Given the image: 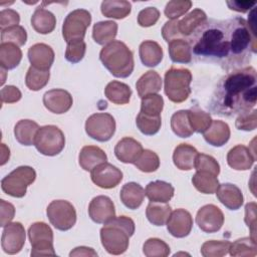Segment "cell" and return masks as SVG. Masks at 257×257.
I'll return each instance as SVG.
<instances>
[{"mask_svg":"<svg viewBox=\"0 0 257 257\" xmlns=\"http://www.w3.org/2000/svg\"><path fill=\"white\" fill-rule=\"evenodd\" d=\"M256 209L257 205L255 202L247 203L245 206V223L250 230V238L256 241Z\"/></svg>","mask_w":257,"mask_h":257,"instance_id":"cell-54","label":"cell"},{"mask_svg":"<svg viewBox=\"0 0 257 257\" xmlns=\"http://www.w3.org/2000/svg\"><path fill=\"white\" fill-rule=\"evenodd\" d=\"M164 107V98L158 93L149 94L142 98L141 102V112L148 115H161Z\"/></svg>","mask_w":257,"mask_h":257,"instance_id":"cell-44","label":"cell"},{"mask_svg":"<svg viewBox=\"0 0 257 257\" xmlns=\"http://www.w3.org/2000/svg\"><path fill=\"white\" fill-rule=\"evenodd\" d=\"M256 160V156L251 152L250 148L244 145L233 147L227 154V163L229 167L236 171L249 170Z\"/></svg>","mask_w":257,"mask_h":257,"instance_id":"cell-19","label":"cell"},{"mask_svg":"<svg viewBox=\"0 0 257 257\" xmlns=\"http://www.w3.org/2000/svg\"><path fill=\"white\" fill-rule=\"evenodd\" d=\"M31 25L36 32L40 34H48L54 30L56 18L52 12L40 6L35 9L31 16Z\"/></svg>","mask_w":257,"mask_h":257,"instance_id":"cell-27","label":"cell"},{"mask_svg":"<svg viewBox=\"0 0 257 257\" xmlns=\"http://www.w3.org/2000/svg\"><path fill=\"white\" fill-rule=\"evenodd\" d=\"M235 125L240 131L250 132L257 126V110L255 108L241 112L238 114Z\"/></svg>","mask_w":257,"mask_h":257,"instance_id":"cell-51","label":"cell"},{"mask_svg":"<svg viewBox=\"0 0 257 257\" xmlns=\"http://www.w3.org/2000/svg\"><path fill=\"white\" fill-rule=\"evenodd\" d=\"M104 94L108 100L115 104H126L132 96L131 87L120 81L112 80L104 88Z\"/></svg>","mask_w":257,"mask_h":257,"instance_id":"cell-32","label":"cell"},{"mask_svg":"<svg viewBox=\"0 0 257 257\" xmlns=\"http://www.w3.org/2000/svg\"><path fill=\"white\" fill-rule=\"evenodd\" d=\"M20 22L19 13L13 9H3L0 12V29L4 30L17 26Z\"/></svg>","mask_w":257,"mask_h":257,"instance_id":"cell-55","label":"cell"},{"mask_svg":"<svg viewBox=\"0 0 257 257\" xmlns=\"http://www.w3.org/2000/svg\"><path fill=\"white\" fill-rule=\"evenodd\" d=\"M192 5L190 0H173L167 3L164 13L171 20H175L186 14Z\"/></svg>","mask_w":257,"mask_h":257,"instance_id":"cell-49","label":"cell"},{"mask_svg":"<svg viewBox=\"0 0 257 257\" xmlns=\"http://www.w3.org/2000/svg\"><path fill=\"white\" fill-rule=\"evenodd\" d=\"M117 33V23L111 20L99 21L93 25L92 38L99 45H106L113 41Z\"/></svg>","mask_w":257,"mask_h":257,"instance_id":"cell-31","label":"cell"},{"mask_svg":"<svg viewBox=\"0 0 257 257\" xmlns=\"http://www.w3.org/2000/svg\"><path fill=\"white\" fill-rule=\"evenodd\" d=\"M196 223L198 227L206 233L218 232L224 224L223 212L216 205H205L198 210Z\"/></svg>","mask_w":257,"mask_h":257,"instance_id":"cell-13","label":"cell"},{"mask_svg":"<svg viewBox=\"0 0 257 257\" xmlns=\"http://www.w3.org/2000/svg\"><path fill=\"white\" fill-rule=\"evenodd\" d=\"M169 55L175 63H189L192 60V50L189 42L183 38L169 42Z\"/></svg>","mask_w":257,"mask_h":257,"instance_id":"cell-34","label":"cell"},{"mask_svg":"<svg viewBox=\"0 0 257 257\" xmlns=\"http://www.w3.org/2000/svg\"><path fill=\"white\" fill-rule=\"evenodd\" d=\"M167 230L176 238H184L191 233L193 228V218L185 209L173 211L167 221Z\"/></svg>","mask_w":257,"mask_h":257,"instance_id":"cell-16","label":"cell"},{"mask_svg":"<svg viewBox=\"0 0 257 257\" xmlns=\"http://www.w3.org/2000/svg\"><path fill=\"white\" fill-rule=\"evenodd\" d=\"M49 77V70L39 69L34 66H30L25 76V84L30 90L37 91L43 88L48 83Z\"/></svg>","mask_w":257,"mask_h":257,"instance_id":"cell-40","label":"cell"},{"mask_svg":"<svg viewBox=\"0 0 257 257\" xmlns=\"http://www.w3.org/2000/svg\"><path fill=\"white\" fill-rule=\"evenodd\" d=\"M170 251L169 245L159 238H150L143 246V252L147 257H167Z\"/></svg>","mask_w":257,"mask_h":257,"instance_id":"cell-46","label":"cell"},{"mask_svg":"<svg viewBox=\"0 0 257 257\" xmlns=\"http://www.w3.org/2000/svg\"><path fill=\"white\" fill-rule=\"evenodd\" d=\"M188 111L189 120L193 132L198 134H204V132L210 126L213 120L210 113L202 110L198 106H194L188 109Z\"/></svg>","mask_w":257,"mask_h":257,"instance_id":"cell-42","label":"cell"},{"mask_svg":"<svg viewBox=\"0 0 257 257\" xmlns=\"http://www.w3.org/2000/svg\"><path fill=\"white\" fill-rule=\"evenodd\" d=\"M140 58L144 65L148 67H155L161 63L164 52L161 45L153 40H145L139 47Z\"/></svg>","mask_w":257,"mask_h":257,"instance_id":"cell-28","label":"cell"},{"mask_svg":"<svg viewBox=\"0 0 257 257\" xmlns=\"http://www.w3.org/2000/svg\"><path fill=\"white\" fill-rule=\"evenodd\" d=\"M91 22V15L85 9H75L68 13L62 24V36L67 42L83 40Z\"/></svg>","mask_w":257,"mask_h":257,"instance_id":"cell-10","label":"cell"},{"mask_svg":"<svg viewBox=\"0 0 257 257\" xmlns=\"http://www.w3.org/2000/svg\"><path fill=\"white\" fill-rule=\"evenodd\" d=\"M231 256L238 257H255L257 255L256 241L250 237H244L231 243L229 248Z\"/></svg>","mask_w":257,"mask_h":257,"instance_id":"cell-41","label":"cell"},{"mask_svg":"<svg viewBox=\"0 0 257 257\" xmlns=\"http://www.w3.org/2000/svg\"><path fill=\"white\" fill-rule=\"evenodd\" d=\"M163 80L160 74L155 70H149L145 72L137 81L136 88L141 98L149 94L158 93L162 88Z\"/></svg>","mask_w":257,"mask_h":257,"instance_id":"cell-29","label":"cell"},{"mask_svg":"<svg viewBox=\"0 0 257 257\" xmlns=\"http://www.w3.org/2000/svg\"><path fill=\"white\" fill-rule=\"evenodd\" d=\"M86 44L83 40H73L67 42L65 49V59L71 63H77L85 55Z\"/></svg>","mask_w":257,"mask_h":257,"instance_id":"cell-50","label":"cell"},{"mask_svg":"<svg viewBox=\"0 0 257 257\" xmlns=\"http://www.w3.org/2000/svg\"><path fill=\"white\" fill-rule=\"evenodd\" d=\"M34 146L36 150L44 156H56L64 149V134L58 126L53 124L41 126L36 133Z\"/></svg>","mask_w":257,"mask_h":257,"instance_id":"cell-7","label":"cell"},{"mask_svg":"<svg viewBox=\"0 0 257 257\" xmlns=\"http://www.w3.org/2000/svg\"><path fill=\"white\" fill-rule=\"evenodd\" d=\"M192 183L203 194H214L219 187L217 176L207 171H197L192 178Z\"/></svg>","mask_w":257,"mask_h":257,"instance_id":"cell-38","label":"cell"},{"mask_svg":"<svg viewBox=\"0 0 257 257\" xmlns=\"http://www.w3.org/2000/svg\"><path fill=\"white\" fill-rule=\"evenodd\" d=\"M135 230V222L130 217H114L100 229L101 244L109 254L120 255L127 250Z\"/></svg>","mask_w":257,"mask_h":257,"instance_id":"cell-3","label":"cell"},{"mask_svg":"<svg viewBox=\"0 0 257 257\" xmlns=\"http://www.w3.org/2000/svg\"><path fill=\"white\" fill-rule=\"evenodd\" d=\"M230 127L223 120H212L210 126L204 132L205 141L213 147H222L230 139Z\"/></svg>","mask_w":257,"mask_h":257,"instance_id":"cell-24","label":"cell"},{"mask_svg":"<svg viewBox=\"0 0 257 257\" xmlns=\"http://www.w3.org/2000/svg\"><path fill=\"white\" fill-rule=\"evenodd\" d=\"M100 10L107 18L123 19L131 13L132 4L125 0H105L101 2Z\"/></svg>","mask_w":257,"mask_h":257,"instance_id":"cell-33","label":"cell"},{"mask_svg":"<svg viewBox=\"0 0 257 257\" xmlns=\"http://www.w3.org/2000/svg\"><path fill=\"white\" fill-rule=\"evenodd\" d=\"M1 149H2V160H1V166H3L8 160H9V157H10V151L9 149L5 146V144H1Z\"/></svg>","mask_w":257,"mask_h":257,"instance_id":"cell-61","label":"cell"},{"mask_svg":"<svg viewBox=\"0 0 257 257\" xmlns=\"http://www.w3.org/2000/svg\"><path fill=\"white\" fill-rule=\"evenodd\" d=\"M192 73L187 68L171 67L165 73V93L168 98L176 103L185 101L190 93Z\"/></svg>","mask_w":257,"mask_h":257,"instance_id":"cell-5","label":"cell"},{"mask_svg":"<svg viewBox=\"0 0 257 257\" xmlns=\"http://www.w3.org/2000/svg\"><path fill=\"white\" fill-rule=\"evenodd\" d=\"M196 171H207L218 176L220 173V165L215 158L206 154H198L195 161Z\"/></svg>","mask_w":257,"mask_h":257,"instance_id":"cell-52","label":"cell"},{"mask_svg":"<svg viewBox=\"0 0 257 257\" xmlns=\"http://www.w3.org/2000/svg\"><path fill=\"white\" fill-rule=\"evenodd\" d=\"M215 193L218 200L230 210H238L243 205V194L241 190L234 184H219V187Z\"/></svg>","mask_w":257,"mask_h":257,"instance_id":"cell-21","label":"cell"},{"mask_svg":"<svg viewBox=\"0 0 257 257\" xmlns=\"http://www.w3.org/2000/svg\"><path fill=\"white\" fill-rule=\"evenodd\" d=\"M160 18V11L156 7H147L140 11L138 23L142 27H150L157 23Z\"/></svg>","mask_w":257,"mask_h":257,"instance_id":"cell-53","label":"cell"},{"mask_svg":"<svg viewBox=\"0 0 257 257\" xmlns=\"http://www.w3.org/2000/svg\"><path fill=\"white\" fill-rule=\"evenodd\" d=\"M31 244V256H55L53 231L44 222H35L28 229Z\"/></svg>","mask_w":257,"mask_h":257,"instance_id":"cell-8","label":"cell"},{"mask_svg":"<svg viewBox=\"0 0 257 257\" xmlns=\"http://www.w3.org/2000/svg\"><path fill=\"white\" fill-rule=\"evenodd\" d=\"M136 123L142 134L146 136H154L161 128L162 118H161V115L159 116L148 115L140 111L139 114L137 115Z\"/></svg>","mask_w":257,"mask_h":257,"instance_id":"cell-43","label":"cell"},{"mask_svg":"<svg viewBox=\"0 0 257 257\" xmlns=\"http://www.w3.org/2000/svg\"><path fill=\"white\" fill-rule=\"evenodd\" d=\"M1 103H14L21 99L22 93L14 85H6L1 89Z\"/></svg>","mask_w":257,"mask_h":257,"instance_id":"cell-57","label":"cell"},{"mask_svg":"<svg viewBox=\"0 0 257 257\" xmlns=\"http://www.w3.org/2000/svg\"><path fill=\"white\" fill-rule=\"evenodd\" d=\"M189 39L197 57L209 58L227 69H239L256 53V36L242 17L228 20H206Z\"/></svg>","mask_w":257,"mask_h":257,"instance_id":"cell-1","label":"cell"},{"mask_svg":"<svg viewBox=\"0 0 257 257\" xmlns=\"http://www.w3.org/2000/svg\"><path fill=\"white\" fill-rule=\"evenodd\" d=\"M162 35L167 42H170L174 39H179V37H182L183 35L181 34L179 29V20L175 19V20L167 21L162 28Z\"/></svg>","mask_w":257,"mask_h":257,"instance_id":"cell-56","label":"cell"},{"mask_svg":"<svg viewBox=\"0 0 257 257\" xmlns=\"http://www.w3.org/2000/svg\"><path fill=\"white\" fill-rule=\"evenodd\" d=\"M143 151L141 143L130 137L122 138L114 147L116 159L124 164H135Z\"/></svg>","mask_w":257,"mask_h":257,"instance_id":"cell-18","label":"cell"},{"mask_svg":"<svg viewBox=\"0 0 257 257\" xmlns=\"http://www.w3.org/2000/svg\"><path fill=\"white\" fill-rule=\"evenodd\" d=\"M3 228L1 236L3 251L9 255L17 254L22 250L25 243L26 233L24 226L20 222H10Z\"/></svg>","mask_w":257,"mask_h":257,"instance_id":"cell-12","label":"cell"},{"mask_svg":"<svg viewBox=\"0 0 257 257\" xmlns=\"http://www.w3.org/2000/svg\"><path fill=\"white\" fill-rule=\"evenodd\" d=\"M231 242L209 240L203 243L201 247V254L204 257H222L229 252Z\"/></svg>","mask_w":257,"mask_h":257,"instance_id":"cell-47","label":"cell"},{"mask_svg":"<svg viewBox=\"0 0 257 257\" xmlns=\"http://www.w3.org/2000/svg\"><path fill=\"white\" fill-rule=\"evenodd\" d=\"M39 125L31 119H21L14 126V136L16 141L23 146L34 145V140Z\"/></svg>","mask_w":257,"mask_h":257,"instance_id":"cell-30","label":"cell"},{"mask_svg":"<svg viewBox=\"0 0 257 257\" xmlns=\"http://www.w3.org/2000/svg\"><path fill=\"white\" fill-rule=\"evenodd\" d=\"M257 74L252 66L235 69L217 84L210 102L211 110L223 116H233L253 109L257 98Z\"/></svg>","mask_w":257,"mask_h":257,"instance_id":"cell-2","label":"cell"},{"mask_svg":"<svg viewBox=\"0 0 257 257\" xmlns=\"http://www.w3.org/2000/svg\"><path fill=\"white\" fill-rule=\"evenodd\" d=\"M27 55L31 66L44 70H49L55 56L53 49L45 43L33 44L29 47Z\"/></svg>","mask_w":257,"mask_h":257,"instance_id":"cell-20","label":"cell"},{"mask_svg":"<svg viewBox=\"0 0 257 257\" xmlns=\"http://www.w3.org/2000/svg\"><path fill=\"white\" fill-rule=\"evenodd\" d=\"M145 196L146 193L144 188L136 182H130L124 184L120 189L119 193L120 201L126 208L131 210H136L140 208L143 204Z\"/></svg>","mask_w":257,"mask_h":257,"instance_id":"cell-23","label":"cell"},{"mask_svg":"<svg viewBox=\"0 0 257 257\" xmlns=\"http://www.w3.org/2000/svg\"><path fill=\"white\" fill-rule=\"evenodd\" d=\"M226 4L229 6L231 10L237 11V12H247L250 9H253V7L256 5L255 1H227Z\"/></svg>","mask_w":257,"mask_h":257,"instance_id":"cell-59","label":"cell"},{"mask_svg":"<svg viewBox=\"0 0 257 257\" xmlns=\"http://www.w3.org/2000/svg\"><path fill=\"white\" fill-rule=\"evenodd\" d=\"M175 189L174 187L165 181H154L150 182L146 189L145 193L150 202H159V203H168L174 196Z\"/></svg>","mask_w":257,"mask_h":257,"instance_id":"cell-26","label":"cell"},{"mask_svg":"<svg viewBox=\"0 0 257 257\" xmlns=\"http://www.w3.org/2000/svg\"><path fill=\"white\" fill-rule=\"evenodd\" d=\"M134 165L144 173H153L160 167V158L155 152L144 150Z\"/></svg>","mask_w":257,"mask_h":257,"instance_id":"cell-45","label":"cell"},{"mask_svg":"<svg viewBox=\"0 0 257 257\" xmlns=\"http://www.w3.org/2000/svg\"><path fill=\"white\" fill-rule=\"evenodd\" d=\"M171 213H172V208L167 203L150 202L146 209V216L149 222L155 226L165 225Z\"/></svg>","mask_w":257,"mask_h":257,"instance_id":"cell-37","label":"cell"},{"mask_svg":"<svg viewBox=\"0 0 257 257\" xmlns=\"http://www.w3.org/2000/svg\"><path fill=\"white\" fill-rule=\"evenodd\" d=\"M206 20L207 15L202 9H194L179 20V29L181 34L183 36H190Z\"/></svg>","mask_w":257,"mask_h":257,"instance_id":"cell-36","label":"cell"},{"mask_svg":"<svg viewBox=\"0 0 257 257\" xmlns=\"http://www.w3.org/2000/svg\"><path fill=\"white\" fill-rule=\"evenodd\" d=\"M107 161V156L103 150L96 146H84L79 153L78 163L84 171H91L97 165Z\"/></svg>","mask_w":257,"mask_h":257,"instance_id":"cell-25","label":"cell"},{"mask_svg":"<svg viewBox=\"0 0 257 257\" xmlns=\"http://www.w3.org/2000/svg\"><path fill=\"white\" fill-rule=\"evenodd\" d=\"M91 181L99 188L111 189L122 180V172L115 166L104 162L90 171Z\"/></svg>","mask_w":257,"mask_h":257,"instance_id":"cell-14","label":"cell"},{"mask_svg":"<svg viewBox=\"0 0 257 257\" xmlns=\"http://www.w3.org/2000/svg\"><path fill=\"white\" fill-rule=\"evenodd\" d=\"M196 148L189 144L178 145L173 153V162L175 166L182 171H190L195 168V161L198 156Z\"/></svg>","mask_w":257,"mask_h":257,"instance_id":"cell-22","label":"cell"},{"mask_svg":"<svg viewBox=\"0 0 257 257\" xmlns=\"http://www.w3.org/2000/svg\"><path fill=\"white\" fill-rule=\"evenodd\" d=\"M88 215L97 224H105L115 217L114 204L107 196H96L88 205Z\"/></svg>","mask_w":257,"mask_h":257,"instance_id":"cell-15","label":"cell"},{"mask_svg":"<svg viewBox=\"0 0 257 257\" xmlns=\"http://www.w3.org/2000/svg\"><path fill=\"white\" fill-rule=\"evenodd\" d=\"M49 222L60 231L71 229L76 223V211L74 206L66 200H54L46 209Z\"/></svg>","mask_w":257,"mask_h":257,"instance_id":"cell-9","label":"cell"},{"mask_svg":"<svg viewBox=\"0 0 257 257\" xmlns=\"http://www.w3.org/2000/svg\"><path fill=\"white\" fill-rule=\"evenodd\" d=\"M69 256H97V253L90 247H85V246H80L74 248L70 253Z\"/></svg>","mask_w":257,"mask_h":257,"instance_id":"cell-60","label":"cell"},{"mask_svg":"<svg viewBox=\"0 0 257 257\" xmlns=\"http://www.w3.org/2000/svg\"><path fill=\"white\" fill-rule=\"evenodd\" d=\"M0 211H1V221H0V226L1 227H5L6 225H8L12 219L14 218L15 215V208L14 206L9 203L6 202L5 200L1 199L0 200Z\"/></svg>","mask_w":257,"mask_h":257,"instance_id":"cell-58","label":"cell"},{"mask_svg":"<svg viewBox=\"0 0 257 257\" xmlns=\"http://www.w3.org/2000/svg\"><path fill=\"white\" fill-rule=\"evenodd\" d=\"M43 104L51 112L61 114L70 109L73 103L71 94L64 89L54 88L46 91L43 95Z\"/></svg>","mask_w":257,"mask_h":257,"instance_id":"cell-17","label":"cell"},{"mask_svg":"<svg viewBox=\"0 0 257 257\" xmlns=\"http://www.w3.org/2000/svg\"><path fill=\"white\" fill-rule=\"evenodd\" d=\"M85 132L97 142H107L115 132L114 117L107 112L93 113L85 121Z\"/></svg>","mask_w":257,"mask_h":257,"instance_id":"cell-11","label":"cell"},{"mask_svg":"<svg viewBox=\"0 0 257 257\" xmlns=\"http://www.w3.org/2000/svg\"><path fill=\"white\" fill-rule=\"evenodd\" d=\"M171 127L174 134L180 138H189L194 134L190 124L188 109L178 110L172 115Z\"/></svg>","mask_w":257,"mask_h":257,"instance_id":"cell-39","label":"cell"},{"mask_svg":"<svg viewBox=\"0 0 257 257\" xmlns=\"http://www.w3.org/2000/svg\"><path fill=\"white\" fill-rule=\"evenodd\" d=\"M22 59V51L19 46L13 43L0 44V64L1 67L9 70L13 69L20 63Z\"/></svg>","mask_w":257,"mask_h":257,"instance_id":"cell-35","label":"cell"},{"mask_svg":"<svg viewBox=\"0 0 257 257\" xmlns=\"http://www.w3.org/2000/svg\"><path fill=\"white\" fill-rule=\"evenodd\" d=\"M26 40L27 33L21 25L1 30V43H13L17 46H22L26 43Z\"/></svg>","mask_w":257,"mask_h":257,"instance_id":"cell-48","label":"cell"},{"mask_svg":"<svg viewBox=\"0 0 257 257\" xmlns=\"http://www.w3.org/2000/svg\"><path fill=\"white\" fill-rule=\"evenodd\" d=\"M36 179V172L32 167L20 166L5 176L1 181L2 191L15 198H22L26 194L27 187Z\"/></svg>","mask_w":257,"mask_h":257,"instance_id":"cell-6","label":"cell"},{"mask_svg":"<svg viewBox=\"0 0 257 257\" xmlns=\"http://www.w3.org/2000/svg\"><path fill=\"white\" fill-rule=\"evenodd\" d=\"M103 66L115 77H128L134 71L135 61L132 50L119 40L104 45L99 52Z\"/></svg>","mask_w":257,"mask_h":257,"instance_id":"cell-4","label":"cell"}]
</instances>
